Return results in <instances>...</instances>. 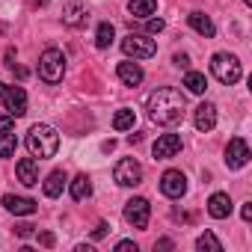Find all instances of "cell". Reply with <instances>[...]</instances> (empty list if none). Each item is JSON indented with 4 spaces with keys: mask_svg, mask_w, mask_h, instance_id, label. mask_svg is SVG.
<instances>
[{
    "mask_svg": "<svg viewBox=\"0 0 252 252\" xmlns=\"http://www.w3.org/2000/svg\"><path fill=\"white\" fill-rule=\"evenodd\" d=\"M146 110H149V119H152L155 125H178V122L184 119L187 104H184V95H181V92L163 86V89H155V92L149 95Z\"/></svg>",
    "mask_w": 252,
    "mask_h": 252,
    "instance_id": "1",
    "label": "cell"
},
{
    "mask_svg": "<svg viewBox=\"0 0 252 252\" xmlns=\"http://www.w3.org/2000/svg\"><path fill=\"white\" fill-rule=\"evenodd\" d=\"M27 149L33 158L45 160V158H54L57 149H60V134L51 128V125H33L30 134H27Z\"/></svg>",
    "mask_w": 252,
    "mask_h": 252,
    "instance_id": "2",
    "label": "cell"
},
{
    "mask_svg": "<svg viewBox=\"0 0 252 252\" xmlns=\"http://www.w3.org/2000/svg\"><path fill=\"white\" fill-rule=\"evenodd\" d=\"M63 74H65V54L60 48H48L39 57V77L45 83H60Z\"/></svg>",
    "mask_w": 252,
    "mask_h": 252,
    "instance_id": "3",
    "label": "cell"
},
{
    "mask_svg": "<svg viewBox=\"0 0 252 252\" xmlns=\"http://www.w3.org/2000/svg\"><path fill=\"white\" fill-rule=\"evenodd\" d=\"M211 71H214V77H217L220 83H225V86L237 83L240 74H243V71H240V60H237L234 54H214Z\"/></svg>",
    "mask_w": 252,
    "mask_h": 252,
    "instance_id": "4",
    "label": "cell"
},
{
    "mask_svg": "<svg viewBox=\"0 0 252 252\" xmlns=\"http://www.w3.org/2000/svg\"><path fill=\"white\" fill-rule=\"evenodd\" d=\"M122 51L134 60H149V57L158 54V45H155V39H149L143 33H131V36L122 39Z\"/></svg>",
    "mask_w": 252,
    "mask_h": 252,
    "instance_id": "5",
    "label": "cell"
},
{
    "mask_svg": "<svg viewBox=\"0 0 252 252\" xmlns=\"http://www.w3.org/2000/svg\"><path fill=\"white\" fill-rule=\"evenodd\" d=\"M0 104H3L9 110V116L21 119L27 113V92L21 86H6V83H0Z\"/></svg>",
    "mask_w": 252,
    "mask_h": 252,
    "instance_id": "6",
    "label": "cell"
},
{
    "mask_svg": "<svg viewBox=\"0 0 252 252\" xmlns=\"http://www.w3.org/2000/svg\"><path fill=\"white\" fill-rule=\"evenodd\" d=\"M113 178H116V184H122V187H137V184L143 181V166H140L134 158H125V160L116 163Z\"/></svg>",
    "mask_w": 252,
    "mask_h": 252,
    "instance_id": "7",
    "label": "cell"
},
{
    "mask_svg": "<svg viewBox=\"0 0 252 252\" xmlns=\"http://www.w3.org/2000/svg\"><path fill=\"white\" fill-rule=\"evenodd\" d=\"M125 220H128V225H134V228H146L149 220H152V205H149V199H143V196L131 199L128 205H125Z\"/></svg>",
    "mask_w": 252,
    "mask_h": 252,
    "instance_id": "8",
    "label": "cell"
},
{
    "mask_svg": "<svg viewBox=\"0 0 252 252\" xmlns=\"http://www.w3.org/2000/svg\"><path fill=\"white\" fill-rule=\"evenodd\" d=\"M249 146H246V140L243 137H231L228 140V146H225V166L228 169H243L246 163H249Z\"/></svg>",
    "mask_w": 252,
    "mask_h": 252,
    "instance_id": "9",
    "label": "cell"
},
{
    "mask_svg": "<svg viewBox=\"0 0 252 252\" xmlns=\"http://www.w3.org/2000/svg\"><path fill=\"white\" fill-rule=\"evenodd\" d=\"M160 193L169 199H181L187 193V175L181 169H166L160 175Z\"/></svg>",
    "mask_w": 252,
    "mask_h": 252,
    "instance_id": "10",
    "label": "cell"
},
{
    "mask_svg": "<svg viewBox=\"0 0 252 252\" xmlns=\"http://www.w3.org/2000/svg\"><path fill=\"white\" fill-rule=\"evenodd\" d=\"M178 152H181V137H178V134H163V137H158V143L152 146L155 160H169V158H175Z\"/></svg>",
    "mask_w": 252,
    "mask_h": 252,
    "instance_id": "11",
    "label": "cell"
},
{
    "mask_svg": "<svg viewBox=\"0 0 252 252\" xmlns=\"http://www.w3.org/2000/svg\"><path fill=\"white\" fill-rule=\"evenodd\" d=\"M3 208H6L9 214H15V217H30V214L39 211V205H36L33 199H27V196H12V193L3 196Z\"/></svg>",
    "mask_w": 252,
    "mask_h": 252,
    "instance_id": "12",
    "label": "cell"
},
{
    "mask_svg": "<svg viewBox=\"0 0 252 252\" xmlns=\"http://www.w3.org/2000/svg\"><path fill=\"white\" fill-rule=\"evenodd\" d=\"M193 122H196V128H199L202 134L214 131V125H217V107H214V104H208V101H202V104L196 107Z\"/></svg>",
    "mask_w": 252,
    "mask_h": 252,
    "instance_id": "13",
    "label": "cell"
},
{
    "mask_svg": "<svg viewBox=\"0 0 252 252\" xmlns=\"http://www.w3.org/2000/svg\"><path fill=\"white\" fill-rule=\"evenodd\" d=\"M86 21H89V9H86L83 3H65V9H63V24H65V27L77 30V27H83Z\"/></svg>",
    "mask_w": 252,
    "mask_h": 252,
    "instance_id": "14",
    "label": "cell"
},
{
    "mask_svg": "<svg viewBox=\"0 0 252 252\" xmlns=\"http://www.w3.org/2000/svg\"><path fill=\"white\" fill-rule=\"evenodd\" d=\"M15 172H18V181H21L24 187H36V184H39V163H36L33 158H24V160H18Z\"/></svg>",
    "mask_w": 252,
    "mask_h": 252,
    "instance_id": "15",
    "label": "cell"
},
{
    "mask_svg": "<svg viewBox=\"0 0 252 252\" xmlns=\"http://www.w3.org/2000/svg\"><path fill=\"white\" fill-rule=\"evenodd\" d=\"M231 199H228V193H214L211 199H208V214L214 217V220H225L228 214H231Z\"/></svg>",
    "mask_w": 252,
    "mask_h": 252,
    "instance_id": "16",
    "label": "cell"
},
{
    "mask_svg": "<svg viewBox=\"0 0 252 252\" xmlns=\"http://www.w3.org/2000/svg\"><path fill=\"white\" fill-rule=\"evenodd\" d=\"M116 74H119V80L125 83V86H140L143 83V68L137 65V63H119V68H116Z\"/></svg>",
    "mask_w": 252,
    "mask_h": 252,
    "instance_id": "17",
    "label": "cell"
},
{
    "mask_svg": "<svg viewBox=\"0 0 252 252\" xmlns=\"http://www.w3.org/2000/svg\"><path fill=\"white\" fill-rule=\"evenodd\" d=\"M187 21H190V27L196 30V33H202L205 39H211L214 33H217V27H214V21L205 15V12H190L187 15Z\"/></svg>",
    "mask_w": 252,
    "mask_h": 252,
    "instance_id": "18",
    "label": "cell"
},
{
    "mask_svg": "<svg viewBox=\"0 0 252 252\" xmlns=\"http://www.w3.org/2000/svg\"><path fill=\"white\" fill-rule=\"evenodd\" d=\"M65 181H68L65 172H63V169H54V172L48 175V181H45V196H48V199H57V196L63 193V187H65Z\"/></svg>",
    "mask_w": 252,
    "mask_h": 252,
    "instance_id": "19",
    "label": "cell"
},
{
    "mask_svg": "<svg viewBox=\"0 0 252 252\" xmlns=\"http://www.w3.org/2000/svg\"><path fill=\"white\" fill-rule=\"evenodd\" d=\"M92 196V181H89V175H77L74 181H71V199L74 202H83V199H89Z\"/></svg>",
    "mask_w": 252,
    "mask_h": 252,
    "instance_id": "20",
    "label": "cell"
},
{
    "mask_svg": "<svg viewBox=\"0 0 252 252\" xmlns=\"http://www.w3.org/2000/svg\"><path fill=\"white\" fill-rule=\"evenodd\" d=\"M184 86H187L193 95H205V89H208V77H205L202 71H190V68H187V74H184Z\"/></svg>",
    "mask_w": 252,
    "mask_h": 252,
    "instance_id": "21",
    "label": "cell"
},
{
    "mask_svg": "<svg viewBox=\"0 0 252 252\" xmlns=\"http://www.w3.org/2000/svg\"><path fill=\"white\" fill-rule=\"evenodd\" d=\"M128 12L137 15V18H149L158 12V0H131L128 3Z\"/></svg>",
    "mask_w": 252,
    "mask_h": 252,
    "instance_id": "22",
    "label": "cell"
},
{
    "mask_svg": "<svg viewBox=\"0 0 252 252\" xmlns=\"http://www.w3.org/2000/svg\"><path fill=\"white\" fill-rule=\"evenodd\" d=\"M113 39H116V27H113L110 21L98 24V30H95V45L104 51V48H110V45H113Z\"/></svg>",
    "mask_w": 252,
    "mask_h": 252,
    "instance_id": "23",
    "label": "cell"
},
{
    "mask_svg": "<svg viewBox=\"0 0 252 252\" xmlns=\"http://www.w3.org/2000/svg\"><path fill=\"white\" fill-rule=\"evenodd\" d=\"M134 122H137V113H134V110H119V113L113 116V128H116V131H131Z\"/></svg>",
    "mask_w": 252,
    "mask_h": 252,
    "instance_id": "24",
    "label": "cell"
},
{
    "mask_svg": "<svg viewBox=\"0 0 252 252\" xmlns=\"http://www.w3.org/2000/svg\"><path fill=\"white\" fill-rule=\"evenodd\" d=\"M15 149H18V137H15L12 131L0 134V158H12V155H15Z\"/></svg>",
    "mask_w": 252,
    "mask_h": 252,
    "instance_id": "25",
    "label": "cell"
},
{
    "mask_svg": "<svg viewBox=\"0 0 252 252\" xmlns=\"http://www.w3.org/2000/svg\"><path fill=\"white\" fill-rule=\"evenodd\" d=\"M196 249H211V252H222V243L211 234V231H205V234H199V240H196Z\"/></svg>",
    "mask_w": 252,
    "mask_h": 252,
    "instance_id": "26",
    "label": "cell"
},
{
    "mask_svg": "<svg viewBox=\"0 0 252 252\" xmlns=\"http://www.w3.org/2000/svg\"><path fill=\"white\" fill-rule=\"evenodd\" d=\"M163 27H166L163 18H149V21H146V30H149V33H160Z\"/></svg>",
    "mask_w": 252,
    "mask_h": 252,
    "instance_id": "27",
    "label": "cell"
},
{
    "mask_svg": "<svg viewBox=\"0 0 252 252\" xmlns=\"http://www.w3.org/2000/svg\"><path fill=\"white\" fill-rule=\"evenodd\" d=\"M15 128V116H0V134H6Z\"/></svg>",
    "mask_w": 252,
    "mask_h": 252,
    "instance_id": "28",
    "label": "cell"
},
{
    "mask_svg": "<svg viewBox=\"0 0 252 252\" xmlns=\"http://www.w3.org/2000/svg\"><path fill=\"white\" fill-rule=\"evenodd\" d=\"M33 228H36V225H30V222H21V225H15L12 231H15L18 237H30V234H33Z\"/></svg>",
    "mask_w": 252,
    "mask_h": 252,
    "instance_id": "29",
    "label": "cell"
},
{
    "mask_svg": "<svg viewBox=\"0 0 252 252\" xmlns=\"http://www.w3.org/2000/svg\"><path fill=\"white\" fill-rule=\"evenodd\" d=\"M116 252H137V243L134 240H119L116 243Z\"/></svg>",
    "mask_w": 252,
    "mask_h": 252,
    "instance_id": "30",
    "label": "cell"
},
{
    "mask_svg": "<svg viewBox=\"0 0 252 252\" xmlns=\"http://www.w3.org/2000/svg\"><path fill=\"white\" fill-rule=\"evenodd\" d=\"M172 63H175L178 68H184V71L190 68V57H187V54H175V57H172Z\"/></svg>",
    "mask_w": 252,
    "mask_h": 252,
    "instance_id": "31",
    "label": "cell"
},
{
    "mask_svg": "<svg viewBox=\"0 0 252 252\" xmlns=\"http://www.w3.org/2000/svg\"><path fill=\"white\" fill-rule=\"evenodd\" d=\"M39 243H42V246H48V249H51V246H54V243H57V237H54V234H51V231H39Z\"/></svg>",
    "mask_w": 252,
    "mask_h": 252,
    "instance_id": "32",
    "label": "cell"
},
{
    "mask_svg": "<svg viewBox=\"0 0 252 252\" xmlns=\"http://www.w3.org/2000/svg\"><path fill=\"white\" fill-rule=\"evenodd\" d=\"M107 228H110V225H107V222H98V225H95V228H92V237H95V240H101V237H104V234H107Z\"/></svg>",
    "mask_w": 252,
    "mask_h": 252,
    "instance_id": "33",
    "label": "cell"
},
{
    "mask_svg": "<svg viewBox=\"0 0 252 252\" xmlns=\"http://www.w3.org/2000/svg\"><path fill=\"white\" fill-rule=\"evenodd\" d=\"M240 217H243V220H246V222H249V220H252V205H249V202H246V205H243V208H240Z\"/></svg>",
    "mask_w": 252,
    "mask_h": 252,
    "instance_id": "34",
    "label": "cell"
},
{
    "mask_svg": "<svg viewBox=\"0 0 252 252\" xmlns=\"http://www.w3.org/2000/svg\"><path fill=\"white\" fill-rule=\"evenodd\" d=\"M12 71H15V74H18V77H21V80H24V77H27V74H30V71H27V68H24V65H12Z\"/></svg>",
    "mask_w": 252,
    "mask_h": 252,
    "instance_id": "35",
    "label": "cell"
},
{
    "mask_svg": "<svg viewBox=\"0 0 252 252\" xmlns=\"http://www.w3.org/2000/svg\"><path fill=\"white\" fill-rule=\"evenodd\" d=\"M155 249H172V240H166V237H163V240H158V243H155Z\"/></svg>",
    "mask_w": 252,
    "mask_h": 252,
    "instance_id": "36",
    "label": "cell"
},
{
    "mask_svg": "<svg viewBox=\"0 0 252 252\" xmlns=\"http://www.w3.org/2000/svg\"><path fill=\"white\" fill-rule=\"evenodd\" d=\"M6 65H9V68H12V65H15V51H12V48H9V51H6Z\"/></svg>",
    "mask_w": 252,
    "mask_h": 252,
    "instance_id": "37",
    "label": "cell"
},
{
    "mask_svg": "<svg viewBox=\"0 0 252 252\" xmlns=\"http://www.w3.org/2000/svg\"><path fill=\"white\" fill-rule=\"evenodd\" d=\"M243 3H246V6H252V0H243Z\"/></svg>",
    "mask_w": 252,
    "mask_h": 252,
    "instance_id": "38",
    "label": "cell"
}]
</instances>
